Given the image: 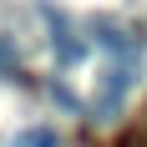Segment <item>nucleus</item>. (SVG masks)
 Listing matches in <instances>:
<instances>
[{
  "instance_id": "1",
  "label": "nucleus",
  "mask_w": 147,
  "mask_h": 147,
  "mask_svg": "<svg viewBox=\"0 0 147 147\" xmlns=\"http://www.w3.org/2000/svg\"><path fill=\"white\" fill-rule=\"evenodd\" d=\"M137 81V61H122V66H112V71L102 76V96H96V122H107L112 112L122 107V96L132 91Z\"/></svg>"
},
{
  "instance_id": "2",
  "label": "nucleus",
  "mask_w": 147,
  "mask_h": 147,
  "mask_svg": "<svg viewBox=\"0 0 147 147\" xmlns=\"http://www.w3.org/2000/svg\"><path fill=\"white\" fill-rule=\"evenodd\" d=\"M46 20H51V41H56L61 66H71V61H81V56H86V46H81V41H71V26H66L56 10H46Z\"/></svg>"
},
{
  "instance_id": "3",
  "label": "nucleus",
  "mask_w": 147,
  "mask_h": 147,
  "mask_svg": "<svg viewBox=\"0 0 147 147\" xmlns=\"http://www.w3.org/2000/svg\"><path fill=\"white\" fill-rule=\"evenodd\" d=\"M10 147H61V137L51 132V127H26V132H15Z\"/></svg>"
},
{
  "instance_id": "4",
  "label": "nucleus",
  "mask_w": 147,
  "mask_h": 147,
  "mask_svg": "<svg viewBox=\"0 0 147 147\" xmlns=\"http://www.w3.org/2000/svg\"><path fill=\"white\" fill-rule=\"evenodd\" d=\"M10 66H15V56H10V46L0 41V71H10Z\"/></svg>"
}]
</instances>
